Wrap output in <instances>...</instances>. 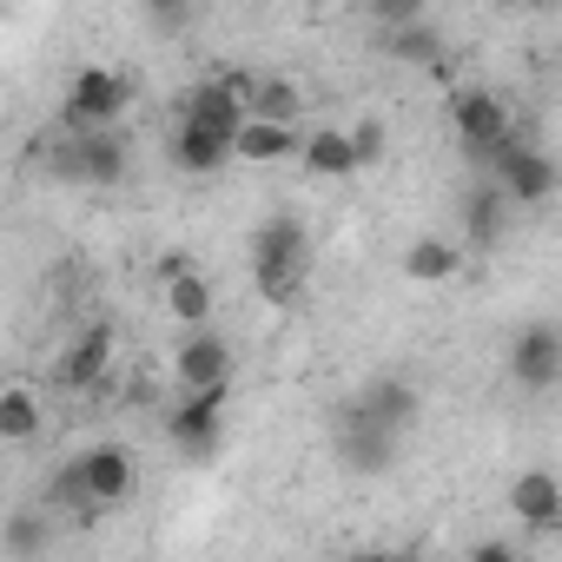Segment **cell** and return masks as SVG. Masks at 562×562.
I'll list each match as a JSON object with an SVG mask.
<instances>
[{
  "mask_svg": "<svg viewBox=\"0 0 562 562\" xmlns=\"http://www.w3.org/2000/svg\"><path fill=\"white\" fill-rule=\"evenodd\" d=\"M251 278L265 305H299L305 278H312V225L299 212H271L251 232Z\"/></svg>",
  "mask_w": 562,
  "mask_h": 562,
  "instance_id": "cell-1",
  "label": "cell"
},
{
  "mask_svg": "<svg viewBox=\"0 0 562 562\" xmlns=\"http://www.w3.org/2000/svg\"><path fill=\"white\" fill-rule=\"evenodd\" d=\"M397 443H404L397 424L371 417L358 397L338 404V417H331V450H338V463H345L351 476H384V470L397 463Z\"/></svg>",
  "mask_w": 562,
  "mask_h": 562,
  "instance_id": "cell-2",
  "label": "cell"
},
{
  "mask_svg": "<svg viewBox=\"0 0 562 562\" xmlns=\"http://www.w3.org/2000/svg\"><path fill=\"white\" fill-rule=\"evenodd\" d=\"M490 172H496L509 205H549V192H555V159L529 139H503L490 153Z\"/></svg>",
  "mask_w": 562,
  "mask_h": 562,
  "instance_id": "cell-3",
  "label": "cell"
},
{
  "mask_svg": "<svg viewBox=\"0 0 562 562\" xmlns=\"http://www.w3.org/2000/svg\"><path fill=\"white\" fill-rule=\"evenodd\" d=\"M126 100H133L126 74H113V67H80V74H74V87H67V133L113 126V120L126 113Z\"/></svg>",
  "mask_w": 562,
  "mask_h": 562,
  "instance_id": "cell-4",
  "label": "cell"
},
{
  "mask_svg": "<svg viewBox=\"0 0 562 562\" xmlns=\"http://www.w3.org/2000/svg\"><path fill=\"white\" fill-rule=\"evenodd\" d=\"M225 404H232V384L218 378V384H199V391H186L179 397V411L166 417V430H172V443L186 450V457H212L218 450V424H225Z\"/></svg>",
  "mask_w": 562,
  "mask_h": 562,
  "instance_id": "cell-5",
  "label": "cell"
},
{
  "mask_svg": "<svg viewBox=\"0 0 562 562\" xmlns=\"http://www.w3.org/2000/svg\"><path fill=\"white\" fill-rule=\"evenodd\" d=\"M54 172L74 179V186H120V179H126V146L113 139V126L74 133V139L54 153Z\"/></svg>",
  "mask_w": 562,
  "mask_h": 562,
  "instance_id": "cell-6",
  "label": "cell"
},
{
  "mask_svg": "<svg viewBox=\"0 0 562 562\" xmlns=\"http://www.w3.org/2000/svg\"><path fill=\"white\" fill-rule=\"evenodd\" d=\"M450 126H457V139H463V153H470V159H490L503 139H516V126H509L503 100H490V93H476V87L450 93Z\"/></svg>",
  "mask_w": 562,
  "mask_h": 562,
  "instance_id": "cell-7",
  "label": "cell"
},
{
  "mask_svg": "<svg viewBox=\"0 0 562 562\" xmlns=\"http://www.w3.org/2000/svg\"><path fill=\"white\" fill-rule=\"evenodd\" d=\"M509 378L522 384V391H555L562 384V331L555 325H522L516 338H509Z\"/></svg>",
  "mask_w": 562,
  "mask_h": 562,
  "instance_id": "cell-8",
  "label": "cell"
},
{
  "mask_svg": "<svg viewBox=\"0 0 562 562\" xmlns=\"http://www.w3.org/2000/svg\"><path fill=\"white\" fill-rule=\"evenodd\" d=\"M172 378H179V391H199V384L232 378V345L212 331V318L205 325H186V338L172 351Z\"/></svg>",
  "mask_w": 562,
  "mask_h": 562,
  "instance_id": "cell-9",
  "label": "cell"
},
{
  "mask_svg": "<svg viewBox=\"0 0 562 562\" xmlns=\"http://www.w3.org/2000/svg\"><path fill=\"white\" fill-rule=\"evenodd\" d=\"M74 470H80V483H87L93 503H126L133 496V476H139V463H133L126 443H93V450L74 457Z\"/></svg>",
  "mask_w": 562,
  "mask_h": 562,
  "instance_id": "cell-10",
  "label": "cell"
},
{
  "mask_svg": "<svg viewBox=\"0 0 562 562\" xmlns=\"http://www.w3.org/2000/svg\"><path fill=\"white\" fill-rule=\"evenodd\" d=\"M299 139H305V126L245 113L238 133H232V159H245V166H278V159H299Z\"/></svg>",
  "mask_w": 562,
  "mask_h": 562,
  "instance_id": "cell-11",
  "label": "cell"
},
{
  "mask_svg": "<svg viewBox=\"0 0 562 562\" xmlns=\"http://www.w3.org/2000/svg\"><path fill=\"white\" fill-rule=\"evenodd\" d=\"M113 345H120V331H113L106 318H93V325L67 345V358H60V384H67V391H93V384L106 378V364H113Z\"/></svg>",
  "mask_w": 562,
  "mask_h": 562,
  "instance_id": "cell-12",
  "label": "cell"
},
{
  "mask_svg": "<svg viewBox=\"0 0 562 562\" xmlns=\"http://www.w3.org/2000/svg\"><path fill=\"white\" fill-rule=\"evenodd\" d=\"M509 509H516L522 529H555V522H562V483H555L549 470H522V476L509 483Z\"/></svg>",
  "mask_w": 562,
  "mask_h": 562,
  "instance_id": "cell-13",
  "label": "cell"
},
{
  "mask_svg": "<svg viewBox=\"0 0 562 562\" xmlns=\"http://www.w3.org/2000/svg\"><path fill=\"white\" fill-rule=\"evenodd\" d=\"M457 271H463V245L457 238L424 232L417 245H404V278H411V285H450Z\"/></svg>",
  "mask_w": 562,
  "mask_h": 562,
  "instance_id": "cell-14",
  "label": "cell"
},
{
  "mask_svg": "<svg viewBox=\"0 0 562 562\" xmlns=\"http://www.w3.org/2000/svg\"><path fill=\"white\" fill-rule=\"evenodd\" d=\"M299 159H305L312 179H351V172H358V153H351V133H345V126L305 133V139H299Z\"/></svg>",
  "mask_w": 562,
  "mask_h": 562,
  "instance_id": "cell-15",
  "label": "cell"
},
{
  "mask_svg": "<svg viewBox=\"0 0 562 562\" xmlns=\"http://www.w3.org/2000/svg\"><path fill=\"white\" fill-rule=\"evenodd\" d=\"M225 159H232V139H225V133L192 126V120L172 126V166H179V172H218Z\"/></svg>",
  "mask_w": 562,
  "mask_h": 562,
  "instance_id": "cell-16",
  "label": "cell"
},
{
  "mask_svg": "<svg viewBox=\"0 0 562 562\" xmlns=\"http://www.w3.org/2000/svg\"><path fill=\"white\" fill-rule=\"evenodd\" d=\"M358 404H364L371 417L397 424V430H411V424H417V384H404V378H371V384L358 391Z\"/></svg>",
  "mask_w": 562,
  "mask_h": 562,
  "instance_id": "cell-17",
  "label": "cell"
},
{
  "mask_svg": "<svg viewBox=\"0 0 562 562\" xmlns=\"http://www.w3.org/2000/svg\"><path fill=\"white\" fill-rule=\"evenodd\" d=\"M41 424H47V411H41V397H34L27 384H8V391H0V443H34Z\"/></svg>",
  "mask_w": 562,
  "mask_h": 562,
  "instance_id": "cell-18",
  "label": "cell"
},
{
  "mask_svg": "<svg viewBox=\"0 0 562 562\" xmlns=\"http://www.w3.org/2000/svg\"><path fill=\"white\" fill-rule=\"evenodd\" d=\"M166 312L179 318V325H205L212 318V278L192 265V271H179V278H166Z\"/></svg>",
  "mask_w": 562,
  "mask_h": 562,
  "instance_id": "cell-19",
  "label": "cell"
},
{
  "mask_svg": "<svg viewBox=\"0 0 562 562\" xmlns=\"http://www.w3.org/2000/svg\"><path fill=\"white\" fill-rule=\"evenodd\" d=\"M391 60H404V67H443V41L424 27V21H404V27H384V41H378Z\"/></svg>",
  "mask_w": 562,
  "mask_h": 562,
  "instance_id": "cell-20",
  "label": "cell"
},
{
  "mask_svg": "<svg viewBox=\"0 0 562 562\" xmlns=\"http://www.w3.org/2000/svg\"><path fill=\"white\" fill-rule=\"evenodd\" d=\"M245 113L305 126V93H299V80H251V106H245Z\"/></svg>",
  "mask_w": 562,
  "mask_h": 562,
  "instance_id": "cell-21",
  "label": "cell"
},
{
  "mask_svg": "<svg viewBox=\"0 0 562 562\" xmlns=\"http://www.w3.org/2000/svg\"><path fill=\"white\" fill-rule=\"evenodd\" d=\"M503 225H509V199H503V186L490 179V186L470 192V238L490 245V238H503Z\"/></svg>",
  "mask_w": 562,
  "mask_h": 562,
  "instance_id": "cell-22",
  "label": "cell"
},
{
  "mask_svg": "<svg viewBox=\"0 0 562 562\" xmlns=\"http://www.w3.org/2000/svg\"><path fill=\"white\" fill-rule=\"evenodd\" d=\"M139 14H146V27L159 34V41H172V34H186L192 27V0H139Z\"/></svg>",
  "mask_w": 562,
  "mask_h": 562,
  "instance_id": "cell-23",
  "label": "cell"
},
{
  "mask_svg": "<svg viewBox=\"0 0 562 562\" xmlns=\"http://www.w3.org/2000/svg\"><path fill=\"white\" fill-rule=\"evenodd\" d=\"M378 14V27H404V21H424V0H364Z\"/></svg>",
  "mask_w": 562,
  "mask_h": 562,
  "instance_id": "cell-24",
  "label": "cell"
},
{
  "mask_svg": "<svg viewBox=\"0 0 562 562\" xmlns=\"http://www.w3.org/2000/svg\"><path fill=\"white\" fill-rule=\"evenodd\" d=\"M351 153H358V166L384 159V126H378V120H358V126H351Z\"/></svg>",
  "mask_w": 562,
  "mask_h": 562,
  "instance_id": "cell-25",
  "label": "cell"
},
{
  "mask_svg": "<svg viewBox=\"0 0 562 562\" xmlns=\"http://www.w3.org/2000/svg\"><path fill=\"white\" fill-rule=\"evenodd\" d=\"M41 542H47V522L41 516H27V509L8 516V549H41Z\"/></svg>",
  "mask_w": 562,
  "mask_h": 562,
  "instance_id": "cell-26",
  "label": "cell"
},
{
  "mask_svg": "<svg viewBox=\"0 0 562 562\" xmlns=\"http://www.w3.org/2000/svg\"><path fill=\"white\" fill-rule=\"evenodd\" d=\"M470 555H476V562H516V549H509V542H476Z\"/></svg>",
  "mask_w": 562,
  "mask_h": 562,
  "instance_id": "cell-27",
  "label": "cell"
},
{
  "mask_svg": "<svg viewBox=\"0 0 562 562\" xmlns=\"http://www.w3.org/2000/svg\"><path fill=\"white\" fill-rule=\"evenodd\" d=\"M503 8H542V0H503Z\"/></svg>",
  "mask_w": 562,
  "mask_h": 562,
  "instance_id": "cell-28",
  "label": "cell"
}]
</instances>
